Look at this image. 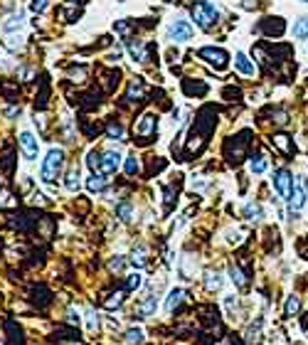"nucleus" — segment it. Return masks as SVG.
Returning a JSON list of instances; mask_svg holds the SVG:
<instances>
[{"instance_id":"nucleus-25","label":"nucleus","mask_w":308,"mask_h":345,"mask_svg":"<svg viewBox=\"0 0 308 345\" xmlns=\"http://www.w3.org/2000/svg\"><path fill=\"white\" fill-rule=\"evenodd\" d=\"M106 134H109V138H114V140H123V129H121V124H116V121L109 124Z\"/></svg>"},{"instance_id":"nucleus-2","label":"nucleus","mask_w":308,"mask_h":345,"mask_svg":"<svg viewBox=\"0 0 308 345\" xmlns=\"http://www.w3.org/2000/svg\"><path fill=\"white\" fill-rule=\"evenodd\" d=\"M62 165H64V150L62 148H50V153L45 155L42 160V170H40V178L45 183H55L62 173Z\"/></svg>"},{"instance_id":"nucleus-7","label":"nucleus","mask_w":308,"mask_h":345,"mask_svg":"<svg viewBox=\"0 0 308 345\" xmlns=\"http://www.w3.org/2000/svg\"><path fill=\"white\" fill-rule=\"evenodd\" d=\"M306 198H308V178L306 175H301L299 178V183L294 185V193H291V207L294 209H301V207L306 205Z\"/></svg>"},{"instance_id":"nucleus-24","label":"nucleus","mask_w":308,"mask_h":345,"mask_svg":"<svg viewBox=\"0 0 308 345\" xmlns=\"http://www.w3.org/2000/svg\"><path fill=\"white\" fill-rule=\"evenodd\" d=\"M299 308H301L299 296H289V301H286V316H296V313H299Z\"/></svg>"},{"instance_id":"nucleus-35","label":"nucleus","mask_w":308,"mask_h":345,"mask_svg":"<svg viewBox=\"0 0 308 345\" xmlns=\"http://www.w3.org/2000/svg\"><path fill=\"white\" fill-rule=\"evenodd\" d=\"M5 116H20V109H5Z\"/></svg>"},{"instance_id":"nucleus-27","label":"nucleus","mask_w":308,"mask_h":345,"mask_svg":"<svg viewBox=\"0 0 308 345\" xmlns=\"http://www.w3.org/2000/svg\"><path fill=\"white\" fill-rule=\"evenodd\" d=\"M141 283H143V276L138 274V272H136V274H128V278H126V288H128V291L138 288Z\"/></svg>"},{"instance_id":"nucleus-31","label":"nucleus","mask_w":308,"mask_h":345,"mask_svg":"<svg viewBox=\"0 0 308 345\" xmlns=\"http://www.w3.org/2000/svg\"><path fill=\"white\" fill-rule=\"evenodd\" d=\"M131 212H133V209H131V205H128V203H123V205H119V209H116V214L121 217L123 222H128V219H131Z\"/></svg>"},{"instance_id":"nucleus-15","label":"nucleus","mask_w":308,"mask_h":345,"mask_svg":"<svg viewBox=\"0 0 308 345\" xmlns=\"http://www.w3.org/2000/svg\"><path fill=\"white\" fill-rule=\"evenodd\" d=\"M126 99H128V101H138V99H143V81H141V79H133V81H131V89H128Z\"/></svg>"},{"instance_id":"nucleus-28","label":"nucleus","mask_w":308,"mask_h":345,"mask_svg":"<svg viewBox=\"0 0 308 345\" xmlns=\"http://www.w3.org/2000/svg\"><path fill=\"white\" fill-rule=\"evenodd\" d=\"M244 214H246V219H261V207L249 203V205L244 207Z\"/></svg>"},{"instance_id":"nucleus-18","label":"nucleus","mask_w":308,"mask_h":345,"mask_svg":"<svg viewBox=\"0 0 308 345\" xmlns=\"http://www.w3.org/2000/svg\"><path fill=\"white\" fill-rule=\"evenodd\" d=\"M294 37H299V40H306L308 37V15L301 17V20L294 25Z\"/></svg>"},{"instance_id":"nucleus-14","label":"nucleus","mask_w":308,"mask_h":345,"mask_svg":"<svg viewBox=\"0 0 308 345\" xmlns=\"http://www.w3.org/2000/svg\"><path fill=\"white\" fill-rule=\"evenodd\" d=\"M271 143L281 150V153H286V155H291L294 153V145H291V140H289V136H284V134H279V136L271 138Z\"/></svg>"},{"instance_id":"nucleus-26","label":"nucleus","mask_w":308,"mask_h":345,"mask_svg":"<svg viewBox=\"0 0 308 345\" xmlns=\"http://www.w3.org/2000/svg\"><path fill=\"white\" fill-rule=\"evenodd\" d=\"M126 173H128V175H136V173H138V158H136V153H131V155L126 158Z\"/></svg>"},{"instance_id":"nucleus-16","label":"nucleus","mask_w":308,"mask_h":345,"mask_svg":"<svg viewBox=\"0 0 308 345\" xmlns=\"http://www.w3.org/2000/svg\"><path fill=\"white\" fill-rule=\"evenodd\" d=\"M183 301V288H173L170 291V296H168V301H165V311L168 313H173L175 308H178V303Z\"/></svg>"},{"instance_id":"nucleus-5","label":"nucleus","mask_w":308,"mask_h":345,"mask_svg":"<svg viewBox=\"0 0 308 345\" xmlns=\"http://www.w3.org/2000/svg\"><path fill=\"white\" fill-rule=\"evenodd\" d=\"M197 55H200L202 60H207V62H210L215 69H225V67H227V60H230V57H227V52H225V50H220V47H202Z\"/></svg>"},{"instance_id":"nucleus-6","label":"nucleus","mask_w":308,"mask_h":345,"mask_svg":"<svg viewBox=\"0 0 308 345\" xmlns=\"http://www.w3.org/2000/svg\"><path fill=\"white\" fill-rule=\"evenodd\" d=\"M192 25L187 22V20H173L170 22V30H168V35H170V40L173 42H187L190 37H192Z\"/></svg>"},{"instance_id":"nucleus-10","label":"nucleus","mask_w":308,"mask_h":345,"mask_svg":"<svg viewBox=\"0 0 308 345\" xmlns=\"http://www.w3.org/2000/svg\"><path fill=\"white\" fill-rule=\"evenodd\" d=\"M128 52H131V57L136 62H146V45L141 40H131L128 42Z\"/></svg>"},{"instance_id":"nucleus-33","label":"nucleus","mask_w":308,"mask_h":345,"mask_svg":"<svg viewBox=\"0 0 308 345\" xmlns=\"http://www.w3.org/2000/svg\"><path fill=\"white\" fill-rule=\"evenodd\" d=\"M47 2H50V0H32L30 7H32V12H42V10L47 7Z\"/></svg>"},{"instance_id":"nucleus-3","label":"nucleus","mask_w":308,"mask_h":345,"mask_svg":"<svg viewBox=\"0 0 308 345\" xmlns=\"http://www.w3.org/2000/svg\"><path fill=\"white\" fill-rule=\"evenodd\" d=\"M119 163H121V155L114 153V150H99V168L96 173L101 175H111L119 170Z\"/></svg>"},{"instance_id":"nucleus-12","label":"nucleus","mask_w":308,"mask_h":345,"mask_svg":"<svg viewBox=\"0 0 308 345\" xmlns=\"http://www.w3.org/2000/svg\"><path fill=\"white\" fill-rule=\"evenodd\" d=\"M86 188H89V193H101V190L106 188V178H104L101 173H94V175L86 180Z\"/></svg>"},{"instance_id":"nucleus-36","label":"nucleus","mask_w":308,"mask_h":345,"mask_svg":"<svg viewBox=\"0 0 308 345\" xmlns=\"http://www.w3.org/2000/svg\"><path fill=\"white\" fill-rule=\"evenodd\" d=\"M69 323H79V316L74 311H69Z\"/></svg>"},{"instance_id":"nucleus-17","label":"nucleus","mask_w":308,"mask_h":345,"mask_svg":"<svg viewBox=\"0 0 308 345\" xmlns=\"http://www.w3.org/2000/svg\"><path fill=\"white\" fill-rule=\"evenodd\" d=\"M64 185H67V190H69V193H77V190H79V170H77V168H72V170L67 173Z\"/></svg>"},{"instance_id":"nucleus-34","label":"nucleus","mask_w":308,"mask_h":345,"mask_svg":"<svg viewBox=\"0 0 308 345\" xmlns=\"http://www.w3.org/2000/svg\"><path fill=\"white\" fill-rule=\"evenodd\" d=\"M99 328V318L94 313H89V331H96Z\"/></svg>"},{"instance_id":"nucleus-23","label":"nucleus","mask_w":308,"mask_h":345,"mask_svg":"<svg viewBox=\"0 0 308 345\" xmlns=\"http://www.w3.org/2000/svg\"><path fill=\"white\" fill-rule=\"evenodd\" d=\"M126 341L131 345H141L143 343V333H141L138 328H128V331H126Z\"/></svg>"},{"instance_id":"nucleus-21","label":"nucleus","mask_w":308,"mask_h":345,"mask_svg":"<svg viewBox=\"0 0 308 345\" xmlns=\"http://www.w3.org/2000/svg\"><path fill=\"white\" fill-rule=\"evenodd\" d=\"M249 168H251V173H264V170H266V160H264V155H254V158L249 160Z\"/></svg>"},{"instance_id":"nucleus-1","label":"nucleus","mask_w":308,"mask_h":345,"mask_svg":"<svg viewBox=\"0 0 308 345\" xmlns=\"http://www.w3.org/2000/svg\"><path fill=\"white\" fill-rule=\"evenodd\" d=\"M192 20H195L197 27L210 30V27H215V22L220 20V10H217L210 0H197V2L192 5Z\"/></svg>"},{"instance_id":"nucleus-29","label":"nucleus","mask_w":308,"mask_h":345,"mask_svg":"<svg viewBox=\"0 0 308 345\" xmlns=\"http://www.w3.org/2000/svg\"><path fill=\"white\" fill-rule=\"evenodd\" d=\"M220 283H222V278H220V274H207V278H205V286H207L210 291H215V288H220Z\"/></svg>"},{"instance_id":"nucleus-37","label":"nucleus","mask_w":308,"mask_h":345,"mask_svg":"<svg viewBox=\"0 0 308 345\" xmlns=\"http://www.w3.org/2000/svg\"><path fill=\"white\" fill-rule=\"evenodd\" d=\"M301 2H308V0H301Z\"/></svg>"},{"instance_id":"nucleus-13","label":"nucleus","mask_w":308,"mask_h":345,"mask_svg":"<svg viewBox=\"0 0 308 345\" xmlns=\"http://www.w3.org/2000/svg\"><path fill=\"white\" fill-rule=\"evenodd\" d=\"M234 65H237V69H239L242 74H246V76H251V74H254V65L246 60L244 52H237V57H234Z\"/></svg>"},{"instance_id":"nucleus-4","label":"nucleus","mask_w":308,"mask_h":345,"mask_svg":"<svg viewBox=\"0 0 308 345\" xmlns=\"http://www.w3.org/2000/svg\"><path fill=\"white\" fill-rule=\"evenodd\" d=\"M271 180H274L276 193H279L284 200H291V193H294V178H291V173H289V170H276Z\"/></svg>"},{"instance_id":"nucleus-30","label":"nucleus","mask_w":308,"mask_h":345,"mask_svg":"<svg viewBox=\"0 0 308 345\" xmlns=\"http://www.w3.org/2000/svg\"><path fill=\"white\" fill-rule=\"evenodd\" d=\"M259 328H261V318H259L254 326H249V331H246V341H256V338H259Z\"/></svg>"},{"instance_id":"nucleus-8","label":"nucleus","mask_w":308,"mask_h":345,"mask_svg":"<svg viewBox=\"0 0 308 345\" xmlns=\"http://www.w3.org/2000/svg\"><path fill=\"white\" fill-rule=\"evenodd\" d=\"M20 148H22V155L27 158V160H35L37 158V150H40V145H37V138L32 136V134H20Z\"/></svg>"},{"instance_id":"nucleus-22","label":"nucleus","mask_w":308,"mask_h":345,"mask_svg":"<svg viewBox=\"0 0 308 345\" xmlns=\"http://www.w3.org/2000/svg\"><path fill=\"white\" fill-rule=\"evenodd\" d=\"M230 276H232V281H234L239 288H244L246 283H249V281H246V276H244V272H242V269H237V267H232V269H230Z\"/></svg>"},{"instance_id":"nucleus-20","label":"nucleus","mask_w":308,"mask_h":345,"mask_svg":"<svg viewBox=\"0 0 308 345\" xmlns=\"http://www.w3.org/2000/svg\"><path fill=\"white\" fill-rule=\"evenodd\" d=\"M123 301V291H116V293H109V298H104V308H116V306H121Z\"/></svg>"},{"instance_id":"nucleus-11","label":"nucleus","mask_w":308,"mask_h":345,"mask_svg":"<svg viewBox=\"0 0 308 345\" xmlns=\"http://www.w3.org/2000/svg\"><path fill=\"white\" fill-rule=\"evenodd\" d=\"M155 306H158V301H155V296H151L148 301H143V303L136 308V318H148V316L155 311Z\"/></svg>"},{"instance_id":"nucleus-9","label":"nucleus","mask_w":308,"mask_h":345,"mask_svg":"<svg viewBox=\"0 0 308 345\" xmlns=\"http://www.w3.org/2000/svg\"><path fill=\"white\" fill-rule=\"evenodd\" d=\"M155 129H158V119L153 116V114H146L138 124H136V134L141 138H148L155 134Z\"/></svg>"},{"instance_id":"nucleus-19","label":"nucleus","mask_w":308,"mask_h":345,"mask_svg":"<svg viewBox=\"0 0 308 345\" xmlns=\"http://www.w3.org/2000/svg\"><path fill=\"white\" fill-rule=\"evenodd\" d=\"M20 27H22V12H17V15L7 17V22H2L5 32H12V30H20Z\"/></svg>"},{"instance_id":"nucleus-32","label":"nucleus","mask_w":308,"mask_h":345,"mask_svg":"<svg viewBox=\"0 0 308 345\" xmlns=\"http://www.w3.org/2000/svg\"><path fill=\"white\" fill-rule=\"evenodd\" d=\"M133 264H136V267H143V264H146V252H143L141 247L133 252Z\"/></svg>"}]
</instances>
